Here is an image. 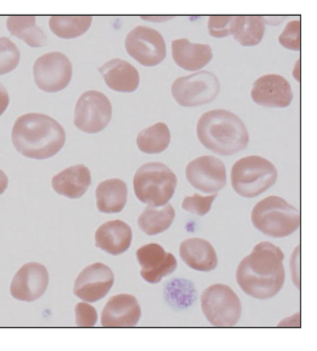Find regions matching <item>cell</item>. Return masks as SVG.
Wrapping results in <instances>:
<instances>
[{
	"mask_svg": "<svg viewBox=\"0 0 317 351\" xmlns=\"http://www.w3.org/2000/svg\"><path fill=\"white\" fill-rule=\"evenodd\" d=\"M142 308L138 299L128 293L112 295L103 309L102 326L105 328H132L140 322Z\"/></svg>",
	"mask_w": 317,
	"mask_h": 351,
	"instance_id": "17",
	"label": "cell"
},
{
	"mask_svg": "<svg viewBox=\"0 0 317 351\" xmlns=\"http://www.w3.org/2000/svg\"><path fill=\"white\" fill-rule=\"evenodd\" d=\"M265 19L259 16H233L231 35L243 47H255L263 40Z\"/></svg>",
	"mask_w": 317,
	"mask_h": 351,
	"instance_id": "24",
	"label": "cell"
},
{
	"mask_svg": "<svg viewBox=\"0 0 317 351\" xmlns=\"http://www.w3.org/2000/svg\"><path fill=\"white\" fill-rule=\"evenodd\" d=\"M171 18H169V17L158 18L157 16H151V17L148 18V17H147V16H142V19H144V21H169V19H171Z\"/></svg>",
	"mask_w": 317,
	"mask_h": 351,
	"instance_id": "37",
	"label": "cell"
},
{
	"mask_svg": "<svg viewBox=\"0 0 317 351\" xmlns=\"http://www.w3.org/2000/svg\"><path fill=\"white\" fill-rule=\"evenodd\" d=\"M299 250L300 247L295 249L294 253L292 254L291 257V274H292V281L294 282L295 287L300 289V278H299Z\"/></svg>",
	"mask_w": 317,
	"mask_h": 351,
	"instance_id": "34",
	"label": "cell"
},
{
	"mask_svg": "<svg viewBox=\"0 0 317 351\" xmlns=\"http://www.w3.org/2000/svg\"><path fill=\"white\" fill-rule=\"evenodd\" d=\"M172 96L182 107H197L213 102L220 93V82L211 71H201L180 77L172 84Z\"/></svg>",
	"mask_w": 317,
	"mask_h": 351,
	"instance_id": "8",
	"label": "cell"
},
{
	"mask_svg": "<svg viewBox=\"0 0 317 351\" xmlns=\"http://www.w3.org/2000/svg\"><path fill=\"white\" fill-rule=\"evenodd\" d=\"M76 313V324L81 328H91L97 324L98 313L92 305L86 302H80L75 308Z\"/></svg>",
	"mask_w": 317,
	"mask_h": 351,
	"instance_id": "32",
	"label": "cell"
},
{
	"mask_svg": "<svg viewBox=\"0 0 317 351\" xmlns=\"http://www.w3.org/2000/svg\"><path fill=\"white\" fill-rule=\"evenodd\" d=\"M136 259L140 265V276L151 285L173 274L177 269V261L173 254L164 251L157 243H148L136 251Z\"/></svg>",
	"mask_w": 317,
	"mask_h": 351,
	"instance_id": "15",
	"label": "cell"
},
{
	"mask_svg": "<svg viewBox=\"0 0 317 351\" xmlns=\"http://www.w3.org/2000/svg\"><path fill=\"white\" fill-rule=\"evenodd\" d=\"M8 186H9V180H8V176H5V173L3 170H0V195L5 193Z\"/></svg>",
	"mask_w": 317,
	"mask_h": 351,
	"instance_id": "36",
	"label": "cell"
},
{
	"mask_svg": "<svg viewBox=\"0 0 317 351\" xmlns=\"http://www.w3.org/2000/svg\"><path fill=\"white\" fill-rule=\"evenodd\" d=\"M175 219V210L170 204L162 207H148L138 219V227L146 235L155 236L169 230Z\"/></svg>",
	"mask_w": 317,
	"mask_h": 351,
	"instance_id": "25",
	"label": "cell"
},
{
	"mask_svg": "<svg viewBox=\"0 0 317 351\" xmlns=\"http://www.w3.org/2000/svg\"><path fill=\"white\" fill-rule=\"evenodd\" d=\"M171 142V132L164 123H156L144 129L136 138L138 149L146 154H160L166 152Z\"/></svg>",
	"mask_w": 317,
	"mask_h": 351,
	"instance_id": "27",
	"label": "cell"
},
{
	"mask_svg": "<svg viewBox=\"0 0 317 351\" xmlns=\"http://www.w3.org/2000/svg\"><path fill=\"white\" fill-rule=\"evenodd\" d=\"M49 283V274L45 265L29 263L14 276L11 282L12 297L23 302H34L45 295Z\"/></svg>",
	"mask_w": 317,
	"mask_h": 351,
	"instance_id": "14",
	"label": "cell"
},
{
	"mask_svg": "<svg viewBox=\"0 0 317 351\" xmlns=\"http://www.w3.org/2000/svg\"><path fill=\"white\" fill-rule=\"evenodd\" d=\"M196 132L199 142L219 156H233L249 146V130L244 123L225 109H215L202 114Z\"/></svg>",
	"mask_w": 317,
	"mask_h": 351,
	"instance_id": "3",
	"label": "cell"
},
{
	"mask_svg": "<svg viewBox=\"0 0 317 351\" xmlns=\"http://www.w3.org/2000/svg\"><path fill=\"white\" fill-rule=\"evenodd\" d=\"M109 88L118 93H134L140 85L138 69L122 59H112L99 67Z\"/></svg>",
	"mask_w": 317,
	"mask_h": 351,
	"instance_id": "20",
	"label": "cell"
},
{
	"mask_svg": "<svg viewBox=\"0 0 317 351\" xmlns=\"http://www.w3.org/2000/svg\"><path fill=\"white\" fill-rule=\"evenodd\" d=\"M186 176L192 187L203 193H217L227 184L225 162L215 156H204L188 164Z\"/></svg>",
	"mask_w": 317,
	"mask_h": 351,
	"instance_id": "12",
	"label": "cell"
},
{
	"mask_svg": "<svg viewBox=\"0 0 317 351\" xmlns=\"http://www.w3.org/2000/svg\"><path fill=\"white\" fill-rule=\"evenodd\" d=\"M282 47L291 51H300L301 49V23L300 21H290L285 27L279 38Z\"/></svg>",
	"mask_w": 317,
	"mask_h": 351,
	"instance_id": "31",
	"label": "cell"
},
{
	"mask_svg": "<svg viewBox=\"0 0 317 351\" xmlns=\"http://www.w3.org/2000/svg\"><path fill=\"white\" fill-rule=\"evenodd\" d=\"M73 77V65L64 53H47L34 64V80L45 93H59L68 86Z\"/></svg>",
	"mask_w": 317,
	"mask_h": 351,
	"instance_id": "11",
	"label": "cell"
},
{
	"mask_svg": "<svg viewBox=\"0 0 317 351\" xmlns=\"http://www.w3.org/2000/svg\"><path fill=\"white\" fill-rule=\"evenodd\" d=\"M177 187V176L162 162H147L134 178V193L142 204L162 207L169 204Z\"/></svg>",
	"mask_w": 317,
	"mask_h": 351,
	"instance_id": "5",
	"label": "cell"
},
{
	"mask_svg": "<svg viewBox=\"0 0 317 351\" xmlns=\"http://www.w3.org/2000/svg\"><path fill=\"white\" fill-rule=\"evenodd\" d=\"M180 257L194 271H212L218 267V256L212 243L202 238H190L182 241Z\"/></svg>",
	"mask_w": 317,
	"mask_h": 351,
	"instance_id": "21",
	"label": "cell"
},
{
	"mask_svg": "<svg viewBox=\"0 0 317 351\" xmlns=\"http://www.w3.org/2000/svg\"><path fill=\"white\" fill-rule=\"evenodd\" d=\"M255 104L267 108H286L292 102L293 93L284 77L271 73L255 80L251 88Z\"/></svg>",
	"mask_w": 317,
	"mask_h": 351,
	"instance_id": "16",
	"label": "cell"
},
{
	"mask_svg": "<svg viewBox=\"0 0 317 351\" xmlns=\"http://www.w3.org/2000/svg\"><path fill=\"white\" fill-rule=\"evenodd\" d=\"M21 51L7 37H0V76L11 73L19 64Z\"/></svg>",
	"mask_w": 317,
	"mask_h": 351,
	"instance_id": "29",
	"label": "cell"
},
{
	"mask_svg": "<svg viewBox=\"0 0 317 351\" xmlns=\"http://www.w3.org/2000/svg\"><path fill=\"white\" fill-rule=\"evenodd\" d=\"M253 227L272 238L292 235L300 228V212L279 196H268L257 202L251 212Z\"/></svg>",
	"mask_w": 317,
	"mask_h": 351,
	"instance_id": "4",
	"label": "cell"
},
{
	"mask_svg": "<svg viewBox=\"0 0 317 351\" xmlns=\"http://www.w3.org/2000/svg\"><path fill=\"white\" fill-rule=\"evenodd\" d=\"M284 258L282 250L273 243H257L253 252L242 259L236 271L240 289L257 300L275 297L286 279Z\"/></svg>",
	"mask_w": 317,
	"mask_h": 351,
	"instance_id": "1",
	"label": "cell"
},
{
	"mask_svg": "<svg viewBox=\"0 0 317 351\" xmlns=\"http://www.w3.org/2000/svg\"><path fill=\"white\" fill-rule=\"evenodd\" d=\"M114 285V274L108 265L97 263L85 267L75 281L73 293L84 302H98Z\"/></svg>",
	"mask_w": 317,
	"mask_h": 351,
	"instance_id": "13",
	"label": "cell"
},
{
	"mask_svg": "<svg viewBox=\"0 0 317 351\" xmlns=\"http://www.w3.org/2000/svg\"><path fill=\"white\" fill-rule=\"evenodd\" d=\"M201 309L204 317L218 328H231L239 322L242 304L231 287L213 285L201 295Z\"/></svg>",
	"mask_w": 317,
	"mask_h": 351,
	"instance_id": "7",
	"label": "cell"
},
{
	"mask_svg": "<svg viewBox=\"0 0 317 351\" xmlns=\"http://www.w3.org/2000/svg\"><path fill=\"white\" fill-rule=\"evenodd\" d=\"M7 27L12 35L25 41L29 47L37 49L47 45V35L36 25L35 16H10Z\"/></svg>",
	"mask_w": 317,
	"mask_h": 351,
	"instance_id": "26",
	"label": "cell"
},
{
	"mask_svg": "<svg viewBox=\"0 0 317 351\" xmlns=\"http://www.w3.org/2000/svg\"><path fill=\"white\" fill-rule=\"evenodd\" d=\"M233 16H211L207 23L209 34L215 38H225L231 35V21Z\"/></svg>",
	"mask_w": 317,
	"mask_h": 351,
	"instance_id": "33",
	"label": "cell"
},
{
	"mask_svg": "<svg viewBox=\"0 0 317 351\" xmlns=\"http://www.w3.org/2000/svg\"><path fill=\"white\" fill-rule=\"evenodd\" d=\"M91 184V173L85 165H75L55 174L51 187L55 193L71 199H78L86 193Z\"/></svg>",
	"mask_w": 317,
	"mask_h": 351,
	"instance_id": "19",
	"label": "cell"
},
{
	"mask_svg": "<svg viewBox=\"0 0 317 351\" xmlns=\"http://www.w3.org/2000/svg\"><path fill=\"white\" fill-rule=\"evenodd\" d=\"M127 53L144 66H156L166 59V47L160 32L151 27L138 25L125 40Z\"/></svg>",
	"mask_w": 317,
	"mask_h": 351,
	"instance_id": "10",
	"label": "cell"
},
{
	"mask_svg": "<svg viewBox=\"0 0 317 351\" xmlns=\"http://www.w3.org/2000/svg\"><path fill=\"white\" fill-rule=\"evenodd\" d=\"M96 247L110 255H122L131 245L132 229L123 220H110L97 230Z\"/></svg>",
	"mask_w": 317,
	"mask_h": 351,
	"instance_id": "18",
	"label": "cell"
},
{
	"mask_svg": "<svg viewBox=\"0 0 317 351\" xmlns=\"http://www.w3.org/2000/svg\"><path fill=\"white\" fill-rule=\"evenodd\" d=\"M277 180L275 165L262 156L241 158L231 168V187L242 197H257L270 189Z\"/></svg>",
	"mask_w": 317,
	"mask_h": 351,
	"instance_id": "6",
	"label": "cell"
},
{
	"mask_svg": "<svg viewBox=\"0 0 317 351\" xmlns=\"http://www.w3.org/2000/svg\"><path fill=\"white\" fill-rule=\"evenodd\" d=\"M174 62L188 71H196L207 66L213 59V51L209 45L190 43L186 38L172 43Z\"/></svg>",
	"mask_w": 317,
	"mask_h": 351,
	"instance_id": "22",
	"label": "cell"
},
{
	"mask_svg": "<svg viewBox=\"0 0 317 351\" xmlns=\"http://www.w3.org/2000/svg\"><path fill=\"white\" fill-rule=\"evenodd\" d=\"M97 207L102 213H120L126 207L128 188L124 180L111 178L100 182L96 190Z\"/></svg>",
	"mask_w": 317,
	"mask_h": 351,
	"instance_id": "23",
	"label": "cell"
},
{
	"mask_svg": "<svg viewBox=\"0 0 317 351\" xmlns=\"http://www.w3.org/2000/svg\"><path fill=\"white\" fill-rule=\"evenodd\" d=\"M12 143L25 158L47 160L61 152L66 134L60 123L42 114L19 117L12 129Z\"/></svg>",
	"mask_w": 317,
	"mask_h": 351,
	"instance_id": "2",
	"label": "cell"
},
{
	"mask_svg": "<svg viewBox=\"0 0 317 351\" xmlns=\"http://www.w3.org/2000/svg\"><path fill=\"white\" fill-rule=\"evenodd\" d=\"M91 23V16H51L49 29L60 38L75 39L84 35Z\"/></svg>",
	"mask_w": 317,
	"mask_h": 351,
	"instance_id": "28",
	"label": "cell"
},
{
	"mask_svg": "<svg viewBox=\"0 0 317 351\" xmlns=\"http://www.w3.org/2000/svg\"><path fill=\"white\" fill-rule=\"evenodd\" d=\"M112 118V105L103 93L88 90L79 98L73 124L85 134L103 132Z\"/></svg>",
	"mask_w": 317,
	"mask_h": 351,
	"instance_id": "9",
	"label": "cell"
},
{
	"mask_svg": "<svg viewBox=\"0 0 317 351\" xmlns=\"http://www.w3.org/2000/svg\"><path fill=\"white\" fill-rule=\"evenodd\" d=\"M10 104L9 93L7 89L0 83V116H3V112L7 110Z\"/></svg>",
	"mask_w": 317,
	"mask_h": 351,
	"instance_id": "35",
	"label": "cell"
},
{
	"mask_svg": "<svg viewBox=\"0 0 317 351\" xmlns=\"http://www.w3.org/2000/svg\"><path fill=\"white\" fill-rule=\"evenodd\" d=\"M218 197V194H212L209 196H201L195 193L192 196H186L182 200L181 208L184 211L195 214L197 216L207 215L212 209V205Z\"/></svg>",
	"mask_w": 317,
	"mask_h": 351,
	"instance_id": "30",
	"label": "cell"
}]
</instances>
